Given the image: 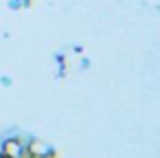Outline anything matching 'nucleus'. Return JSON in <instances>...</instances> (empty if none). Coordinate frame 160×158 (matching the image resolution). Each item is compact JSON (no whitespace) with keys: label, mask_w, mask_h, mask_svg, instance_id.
<instances>
[{"label":"nucleus","mask_w":160,"mask_h":158,"mask_svg":"<svg viewBox=\"0 0 160 158\" xmlns=\"http://www.w3.org/2000/svg\"><path fill=\"white\" fill-rule=\"evenodd\" d=\"M2 154H5V158H24V156H27V154H24L22 143H20V140H16V138H11V140H7V143H5Z\"/></svg>","instance_id":"f257e3e1"}]
</instances>
